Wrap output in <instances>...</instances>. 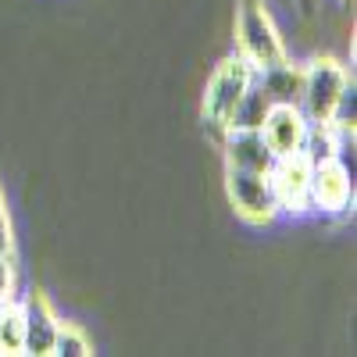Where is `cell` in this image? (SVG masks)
<instances>
[{"mask_svg":"<svg viewBox=\"0 0 357 357\" xmlns=\"http://www.w3.org/2000/svg\"><path fill=\"white\" fill-rule=\"evenodd\" d=\"M236 50L254 65V72L286 57L282 36L275 29L272 11L264 8V0H240L236 4Z\"/></svg>","mask_w":357,"mask_h":357,"instance_id":"6da1fadb","label":"cell"},{"mask_svg":"<svg viewBox=\"0 0 357 357\" xmlns=\"http://www.w3.org/2000/svg\"><path fill=\"white\" fill-rule=\"evenodd\" d=\"M254 82V65L247 61V57H225V61L211 72V79H207V89H204V104H200V114L204 122L211 126L215 132H225L229 122H232V111L236 104L243 100V93L250 89Z\"/></svg>","mask_w":357,"mask_h":357,"instance_id":"7a4b0ae2","label":"cell"},{"mask_svg":"<svg viewBox=\"0 0 357 357\" xmlns=\"http://www.w3.org/2000/svg\"><path fill=\"white\" fill-rule=\"evenodd\" d=\"M350 72L336 61V57H314L304 68V89H301V107L307 122H333L343 89L350 86Z\"/></svg>","mask_w":357,"mask_h":357,"instance_id":"3957f363","label":"cell"},{"mask_svg":"<svg viewBox=\"0 0 357 357\" xmlns=\"http://www.w3.org/2000/svg\"><path fill=\"white\" fill-rule=\"evenodd\" d=\"M225 190H229V204L236 207V215L264 225L279 215V204L272 193V183L261 172H243V168H225Z\"/></svg>","mask_w":357,"mask_h":357,"instance_id":"277c9868","label":"cell"},{"mask_svg":"<svg viewBox=\"0 0 357 357\" xmlns=\"http://www.w3.org/2000/svg\"><path fill=\"white\" fill-rule=\"evenodd\" d=\"M279 211H307L311 207V161L304 151L279 154L272 172H268Z\"/></svg>","mask_w":357,"mask_h":357,"instance_id":"5b68a950","label":"cell"},{"mask_svg":"<svg viewBox=\"0 0 357 357\" xmlns=\"http://www.w3.org/2000/svg\"><path fill=\"white\" fill-rule=\"evenodd\" d=\"M354 200V175L340 158H325L311 165V207L318 211H343Z\"/></svg>","mask_w":357,"mask_h":357,"instance_id":"8992f818","label":"cell"},{"mask_svg":"<svg viewBox=\"0 0 357 357\" xmlns=\"http://www.w3.org/2000/svg\"><path fill=\"white\" fill-rule=\"evenodd\" d=\"M22 325H25V347H22V354L50 357L57 329H61V318H57V311L50 307V301L40 289H33L22 301Z\"/></svg>","mask_w":357,"mask_h":357,"instance_id":"52a82bcc","label":"cell"},{"mask_svg":"<svg viewBox=\"0 0 357 357\" xmlns=\"http://www.w3.org/2000/svg\"><path fill=\"white\" fill-rule=\"evenodd\" d=\"M307 118L304 111L296 104H272V111H268L264 126H261V136L264 143L272 146V154H296L304 146V136H307Z\"/></svg>","mask_w":357,"mask_h":357,"instance_id":"ba28073f","label":"cell"},{"mask_svg":"<svg viewBox=\"0 0 357 357\" xmlns=\"http://www.w3.org/2000/svg\"><path fill=\"white\" fill-rule=\"evenodd\" d=\"M225 168H243L268 175L275 165L272 146L264 143L261 129H225Z\"/></svg>","mask_w":357,"mask_h":357,"instance_id":"9c48e42d","label":"cell"},{"mask_svg":"<svg viewBox=\"0 0 357 357\" xmlns=\"http://www.w3.org/2000/svg\"><path fill=\"white\" fill-rule=\"evenodd\" d=\"M254 79H257V86L264 89V93L272 97V104H301L304 68H301V65H293L289 57H282V61L268 65V68H257Z\"/></svg>","mask_w":357,"mask_h":357,"instance_id":"30bf717a","label":"cell"},{"mask_svg":"<svg viewBox=\"0 0 357 357\" xmlns=\"http://www.w3.org/2000/svg\"><path fill=\"white\" fill-rule=\"evenodd\" d=\"M268 111H272V97H268L264 89L257 86V79H254L250 89L243 93V100L236 104L229 129H261V126H264V118H268Z\"/></svg>","mask_w":357,"mask_h":357,"instance_id":"8fae6325","label":"cell"},{"mask_svg":"<svg viewBox=\"0 0 357 357\" xmlns=\"http://www.w3.org/2000/svg\"><path fill=\"white\" fill-rule=\"evenodd\" d=\"M25 347V325H22V304L4 301L0 304V354L15 357Z\"/></svg>","mask_w":357,"mask_h":357,"instance_id":"7c38bea8","label":"cell"},{"mask_svg":"<svg viewBox=\"0 0 357 357\" xmlns=\"http://www.w3.org/2000/svg\"><path fill=\"white\" fill-rule=\"evenodd\" d=\"M54 354L57 357H86V354H93V343H89V336L79 329V325L61 321L57 340H54Z\"/></svg>","mask_w":357,"mask_h":357,"instance_id":"4fadbf2b","label":"cell"},{"mask_svg":"<svg viewBox=\"0 0 357 357\" xmlns=\"http://www.w3.org/2000/svg\"><path fill=\"white\" fill-rule=\"evenodd\" d=\"M15 236H11V215H8V197L4 186H0V254H11Z\"/></svg>","mask_w":357,"mask_h":357,"instance_id":"5bb4252c","label":"cell"},{"mask_svg":"<svg viewBox=\"0 0 357 357\" xmlns=\"http://www.w3.org/2000/svg\"><path fill=\"white\" fill-rule=\"evenodd\" d=\"M15 293V268H11V254H0V304L11 301Z\"/></svg>","mask_w":357,"mask_h":357,"instance_id":"9a60e30c","label":"cell"},{"mask_svg":"<svg viewBox=\"0 0 357 357\" xmlns=\"http://www.w3.org/2000/svg\"><path fill=\"white\" fill-rule=\"evenodd\" d=\"M296 8H301L304 15H314V8H318V0H296Z\"/></svg>","mask_w":357,"mask_h":357,"instance_id":"2e32d148","label":"cell"},{"mask_svg":"<svg viewBox=\"0 0 357 357\" xmlns=\"http://www.w3.org/2000/svg\"><path fill=\"white\" fill-rule=\"evenodd\" d=\"M343 4H350V0H343Z\"/></svg>","mask_w":357,"mask_h":357,"instance_id":"e0dca14e","label":"cell"}]
</instances>
